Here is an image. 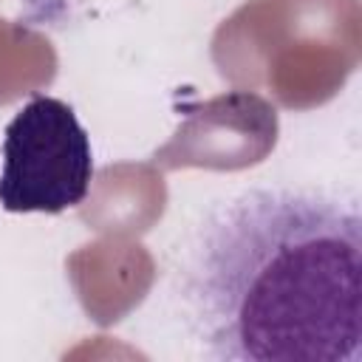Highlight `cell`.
<instances>
[{
    "mask_svg": "<svg viewBox=\"0 0 362 362\" xmlns=\"http://www.w3.org/2000/svg\"><path fill=\"white\" fill-rule=\"evenodd\" d=\"M184 305L212 359L359 362V206L303 187L229 198L189 246Z\"/></svg>",
    "mask_w": 362,
    "mask_h": 362,
    "instance_id": "obj_1",
    "label": "cell"
},
{
    "mask_svg": "<svg viewBox=\"0 0 362 362\" xmlns=\"http://www.w3.org/2000/svg\"><path fill=\"white\" fill-rule=\"evenodd\" d=\"M93 150L74 107L31 96L3 133L0 206L6 212H65L85 201Z\"/></svg>",
    "mask_w": 362,
    "mask_h": 362,
    "instance_id": "obj_2",
    "label": "cell"
}]
</instances>
